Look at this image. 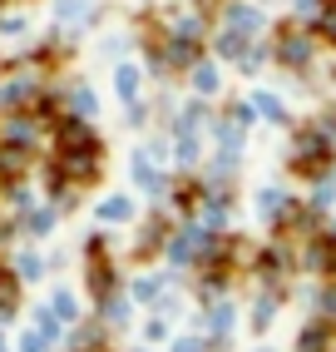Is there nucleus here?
Masks as SVG:
<instances>
[{
	"instance_id": "7",
	"label": "nucleus",
	"mask_w": 336,
	"mask_h": 352,
	"mask_svg": "<svg viewBox=\"0 0 336 352\" xmlns=\"http://www.w3.org/2000/svg\"><path fill=\"white\" fill-rule=\"evenodd\" d=\"M257 25V10H243V6H237L232 10V30H252Z\"/></svg>"
},
{
	"instance_id": "6",
	"label": "nucleus",
	"mask_w": 336,
	"mask_h": 352,
	"mask_svg": "<svg viewBox=\"0 0 336 352\" xmlns=\"http://www.w3.org/2000/svg\"><path fill=\"white\" fill-rule=\"evenodd\" d=\"M0 308H15V278L0 273Z\"/></svg>"
},
{
	"instance_id": "4",
	"label": "nucleus",
	"mask_w": 336,
	"mask_h": 352,
	"mask_svg": "<svg viewBox=\"0 0 336 352\" xmlns=\"http://www.w3.org/2000/svg\"><path fill=\"white\" fill-rule=\"evenodd\" d=\"M25 169V149H0V174H20Z\"/></svg>"
},
{
	"instance_id": "5",
	"label": "nucleus",
	"mask_w": 336,
	"mask_h": 352,
	"mask_svg": "<svg viewBox=\"0 0 336 352\" xmlns=\"http://www.w3.org/2000/svg\"><path fill=\"white\" fill-rule=\"evenodd\" d=\"M326 347V333H322V327H307V333H302V347L297 352H322Z\"/></svg>"
},
{
	"instance_id": "8",
	"label": "nucleus",
	"mask_w": 336,
	"mask_h": 352,
	"mask_svg": "<svg viewBox=\"0 0 336 352\" xmlns=\"http://www.w3.org/2000/svg\"><path fill=\"white\" fill-rule=\"evenodd\" d=\"M168 60H173V65H188V60H193V45H168Z\"/></svg>"
},
{
	"instance_id": "1",
	"label": "nucleus",
	"mask_w": 336,
	"mask_h": 352,
	"mask_svg": "<svg viewBox=\"0 0 336 352\" xmlns=\"http://www.w3.org/2000/svg\"><path fill=\"white\" fill-rule=\"evenodd\" d=\"M322 159H326V139L322 134H302L297 144H292V164H297L302 174H317Z\"/></svg>"
},
{
	"instance_id": "3",
	"label": "nucleus",
	"mask_w": 336,
	"mask_h": 352,
	"mask_svg": "<svg viewBox=\"0 0 336 352\" xmlns=\"http://www.w3.org/2000/svg\"><path fill=\"white\" fill-rule=\"evenodd\" d=\"M64 174L69 179H89L94 174V154H64Z\"/></svg>"
},
{
	"instance_id": "9",
	"label": "nucleus",
	"mask_w": 336,
	"mask_h": 352,
	"mask_svg": "<svg viewBox=\"0 0 336 352\" xmlns=\"http://www.w3.org/2000/svg\"><path fill=\"white\" fill-rule=\"evenodd\" d=\"M129 214V199H109L104 204V219H124Z\"/></svg>"
},
{
	"instance_id": "11",
	"label": "nucleus",
	"mask_w": 336,
	"mask_h": 352,
	"mask_svg": "<svg viewBox=\"0 0 336 352\" xmlns=\"http://www.w3.org/2000/svg\"><path fill=\"white\" fill-rule=\"evenodd\" d=\"M173 352H203V342H193V338H188V342H178Z\"/></svg>"
},
{
	"instance_id": "10",
	"label": "nucleus",
	"mask_w": 336,
	"mask_h": 352,
	"mask_svg": "<svg viewBox=\"0 0 336 352\" xmlns=\"http://www.w3.org/2000/svg\"><path fill=\"white\" fill-rule=\"evenodd\" d=\"M257 100H262V114H267V120H282V104L272 95H257Z\"/></svg>"
},
{
	"instance_id": "2",
	"label": "nucleus",
	"mask_w": 336,
	"mask_h": 352,
	"mask_svg": "<svg viewBox=\"0 0 336 352\" xmlns=\"http://www.w3.org/2000/svg\"><path fill=\"white\" fill-rule=\"evenodd\" d=\"M282 60L287 65H307V40L302 35H282Z\"/></svg>"
}]
</instances>
